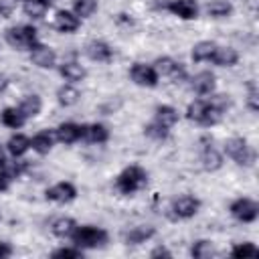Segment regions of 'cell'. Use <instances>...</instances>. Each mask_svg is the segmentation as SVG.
<instances>
[{
	"mask_svg": "<svg viewBox=\"0 0 259 259\" xmlns=\"http://www.w3.org/2000/svg\"><path fill=\"white\" fill-rule=\"evenodd\" d=\"M146 186H148V172H146V168H142L138 164L125 166L115 178V190L123 196H132V194L144 190Z\"/></svg>",
	"mask_w": 259,
	"mask_h": 259,
	"instance_id": "6da1fadb",
	"label": "cell"
},
{
	"mask_svg": "<svg viewBox=\"0 0 259 259\" xmlns=\"http://www.w3.org/2000/svg\"><path fill=\"white\" fill-rule=\"evenodd\" d=\"M221 117H223V111L210 99H194L186 107V119H190L202 127L217 125L221 121Z\"/></svg>",
	"mask_w": 259,
	"mask_h": 259,
	"instance_id": "7a4b0ae2",
	"label": "cell"
},
{
	"mask_svg": "<svg viewBox=\"0 0 259 259\" xmlns=\"http://www.w3.org/2000/svg\"><path fill=\"white\" fill-rule=\"evenodd\" d=\"M71 241L75 247L87 251V249H101L107 245L109 241V235L105 229L101 227H95V225H77V229L73 231L71 235Z\"/></svg>",
	"mask_w": 259,
	"mask_h": 259,
	"instance_id": "3957f363",
	"label": "cell"
},
{
	"mask_svg": "<svg viewBox=\"0 0 259 259\" xmlns=\"http://www.w3.org/2000/svg\"><path fill=\"white\" fill-rule=\"evenodd\" d=\"M4 40L16 51H30L38 42V36L32 24H16L4 30Z\"/></svg>",
	"mask_w": 259,
	"mask_h": 259,
	"instance_id": "277c9868",
	"label": "cell"
},
{
	"mask_svg": "<svg viewBox=\"0 0 259 259\" xmlns=\"http://www.w3.org/2000/svg\"><path fill=\"white\" fill-rule=\"evenodd\" d=\"M225 154L237 164V166H245V168H251L257 160V152L249 146V142L245 138H229L225 142Z\"/></svg>",
	"mask_w": 259,
	"mask_h": 259,
	"instance_id": "5b68a950",
	"label": "cell"
},
{
	"mask_svg": "<svg viewBox=\"0 0 259 259\" xmlns=\"http://www.w3.org/2000/svg\"><path fill=\"white\" fill-rule=\"evenodd\" d=\"M200 198L194 196V194H180L178 198H174L170 202V212H172V219H178V221H188L192 219L198 210H200Z\"/></svg>",
	"mask_w": 259,
	"mask_h": 259,
	"instance_id": "8992f818",
	"label": "cell"
},
{
	"mask_svg": "<svg viewBox=\"0 0 259 259\" xmlns=\"http://www.w3.org/2000/svg\"><path fill=\"white\" fill-rule=\"evenodd\" d=\"M229 212L239 223H253L259 217V204H257V200H253L249 196H241L231 202Z\"/></svg>",
	"mask_w": 259,
	"mask_h": 259,
	"instance_id": "52a82bcc",
	"label": "cell"
},
{
	"mask_svg": "<svg viewBox=\"0 0 259 259\" xmlns=\"http://www.w3.org/2000/svg\"><path fill=\"white\" fill-rule=\"evenodd\" d=\"M152 67L156 69L158 77H168V79L174 81V83L184 81V79L188 77L184 65H182L180 61L172 59V57H158V59L152 63Z\"/></svg>",
	"mask_w": 259,
	"mask_h": 259,
	"instance_id": "ba28073f",
	"label": "cell"
},
{
	"mask_svg": "<svg viewBox=\"0 0 259 259\" xmlns=\"http://www.w3.org/2000/svg\"><path fill=\"white\" fill-rule=\"evenodd\" d=\"M130 79H132L136 85H140V87H150V89L156 87L158 81H160L156 69H154L152 65H148V63H134V65L130 67Z\"/></svg>",
	"mask_w": 259,
	"mask_h": 259,
	"instance_id": "9c48e42d",
	"label": "cell"
},
{
	"mask_svg": "<svg viewBox=\"0 0 259 259\" xmlns=\"http://www.w3.org/2000/svg\"><path fill=\"white\" fill-rule=\"evenodd\" d=\"M45 198L51 202H57V204H69L77 198V188H75V184L63 180V182H57L51 188H47Z\"/></svg>",
	"mask_w": 259,
	"mask_h": 259,
	"instance_id": "30bf717a",
	"label": "cell"
},
{
	"mask_svg": "<svg viewBox=\"0 0 259 259\" xmlns=\"http://www.w3.org/2000/svg\"><path fill=\"white\" fill-rule=\"evenodd\" d=\"M162 8L182 20H194L198 18V12H200L196 0H168Z\"/></svg>",
	"mask_w": 259,
	"mask_h": 259,
	"instance_id": "8fae6325",
	"label": "cell"
},
{
	"mask_svg": "<svg viewBox=\"0 0 259 259\" xmlns=\"http://www.w3.org/2000/svg\"><path fill=\"white\" fill-rule=\"evenodd\" d=\"M83 132H85V123L65 121V123H59L55 127V140L65 144V146H71V144L83 140Z\"/></svg>",
	"mask_w": 259,
	"mask_h": 259,
	"instance_id": "7c38bea8",
	"label": "cell"
},
{
	"mask_svg": "<svg viewBox=\"0 0 259 259\" xmlns=\"http://www.w3.org/2000/svg\"><path fill=\"white\" fill-rule=\"evenodd\" d=\"M28 53H30L32 65H36L40 69H53L57 65V53L51 47L42 45V42H36Z\"/></svg>",
	"mask_w": 259,
	"mask_h": 259,
	"instance_id": "4fadbf2b",
	"label": "cell"
},
{
	"mask_svg": "<svg viewBox=\"0 0 259 259\" xmlns=\"http://www.w3.org/2000/svg\"><path fill=\"white\" fill-rule=\"evenodd\" d=\"M85 55L95 63H109L113 59V49L105 40L95 38V40H89L85 45Z\"/></svg>",
	"mask_w": 259,
	"mask_h": 259,
	"instance_id": "5bb4252c",
	"label": "cell"
},
{
	"mask_svg": "<svg viewBox=\"0 0 259 259\" xmlns=\"http://www.w3.org/2000/svg\"><path fill=\"white\" fill-rule=\"evenodd\" d=\"M154 235H156V229L152 225H138V227H132V229L123 231L121 241L125 245H142V243L150 241Z\"/></svg>",
	"mask_w": 259,
	"mask_h": 259,
	"instance_id": "9a60e30c",
	"label": "cell"
},
{
	"mask_svg": "<svg viewBox=\"0 0 259 259\" xmlns=\"http://www.w3.org/2000/svg\"><path fill=\"white\" fill-rule=\"evenodd\" d=\"M190 87L196 95H210L217 89V77L210 71H200L190 79Z\"/></svg>",
	"mask_w": 259,
	"mask_h": 259,
	"instance_id": "2e32d148",
	"label": "cell"
},
{
	"mask_svg": "<svg viewBox=\"0 0 259 259\" xmlns=\"http://www.w3.org/2000/svg\"><path fill=\"white\" fill-rule=\"evenodd\" d=\"M55 28L59 32H65V34H71L75 30H79L81 26V18L73 12V10H57L55 14Z\"/></svg>",
	"mask_w": 259,
	"mask_h": 259,
	"instance_id": "e0dca14e",
	"label": "cell"
},
{
	"mask_svg": "<svg viewBox=\"0 0 259 259\" xmlns=\"http://www.w3.org/2000/svg\"><path fill=\"white\" fill-rule=\"evenodd\" d=\"M210 63H214L217 67H235L239 63V53L233 47H214L212 55H210Z\"/></svg>",
	"mask_w": 259,
	"mask_h": 259,
	"instance_id": "ac0fdd59",
	"label": "cell"
},
{
	"mask_svg": "<svg viewBox=\"0 0 259 259\" xmlns=\"http://www.w3.org/2000/svg\"><path fill=\"white\" fill-rule=\"evenodd\" d=\"M200 164L206 172H217L223 166V154L214 146L204 144L202 150H200Z\"/></svg>",
	"mask_w": 259,
	"mask_h": 259,
	"instance_id": "d6986e66",
	"label": "cell"
},
{
	"mask_svg": "<svg viewBox=\"0 0 259 259\" xmlns=\"http://www.w3.org/2000/svg\"><path fill=\"white\" fill-rule=\"evenodd\" d=\"M178 119H180L178 109L172 107V105H168V103H162V105H158L154 109V121L160 123V125H164V127H168V130H172L178 123Z\"/></svg>",
	"mask_w": 259,
	"mask_h": 259,
	"instance_id": "ffe728a7",
	"label": "cell"
},
{
	"mask_svg": "<svg viewBox=\"0 0 259 259\" xmlns=\"http://www.w3.org/2000/svg\"><path fill=\"white\" fill-rule=\"evenodd\" d=\"M59 73L69 83H79L87 77V69L77 61H65L63 65H59Z\"/></svg>",
	"mask_w": 259,
	"mask_h": 259,
	"instance_id": "44dd1931",
	"label": "cell"
},
{
	"mask_svg": "<svg viewBox=\"0 0 259 259\" xmlns=\"http://www.w3.org/2000/svg\"><path fill=\"white\" fill-rule=\"evenodd\" d=\"M30 150V138L24 134H12L6 142V152L12 158H22Z\"/></svg>",
	"mask_w": 259,
	"mask_h": 259,
	"instance_id": "7402d4cb",
	"label": "cell"
},
{
	"mask_svg": "<svg viewBox=\"0 0 259 259\" xmlns=\"http://www.w3.org/2000/svg\"><path fill=\"white\" fill-rule=\"evenodd\" d=\"M53 146H55V134L49 132V130H42V132H38L30 138V148L40 156L49 154L53 150Z\"/></svg>",
	"mask_w": 259,
	"mask_h": 259,
	"instance_id": "603a6c76",
	"label": "cell"
},
{
	"mask_svg": "<svg viewBox=\"0 0 259 259\" xmlns=\"http://www.w3.org/2000/svg\"><path fill=\"white\" fill-rule=\"evenodd\" d=\"M75 229H77V221L71 217H57L51 223V233L59 239H71Z\"/></svg>",
	"mask_w": 259,
	"mask_h": 259,
	"instance_id": "cb8c5ba5",
	"label": "cell"
},
{
	"mask_svg": "<svg viewBox=\"0 0 259 259\" xmlns=\"http://www.w3.org/2000/svg\"><path fill=\"white\" fill-rule=\"evenodd\" d=\"M79 99H81V91L73 83H65L57 89V101L63 107H73L79 103Z\"/></svg>",
	"mask_w": 259,
	"mask_h": 259,
	"instance_id": "d4e9b609",
	"label": "cell"
},
{
	"mask_svg": "<svg viewBox=\"0 0 259 259\" xmlns=\"http://www.w3.org/2000/svg\"><path fill=\"white\" fill-rule=\"evenodd\" d=\"M18 109L22 111V115H24L26 119L36 117V115L42 111V99H40V95H36V93H28V95H24L22 101L18 103Z\"/></svg>",
	"mask_w": 259,
	"mask_h": 259,
	"instance_id": "484cf974",
	"label": "cell"
},
{
	"mask_svg": "<svg viewBox=\"0 0 259 259\" xmlns=\"http://www.w3.org/2000/svg\"><path fill=\"white\" fill-rule=\"evenodd\" d=\"M0 121H2V125L10 127V130H20L28 119L22 115V111L16 105V107H4L0 111Z\"/></svg>",
	"mask_w": 259,
	"mask_h": 259,
	"instance_id": "4316f807",
	"label": "cell"
},
{
	"mask_svg": "<svg viewBox=\"0 0 259 259\" xmlns=\"http://www.w3.org/2000/svg\"><path fill=\"white\" fill-rule=\"evenodd\" d=\"M83 140L89 144H105L109 140V130L103 123H85Z\"/></svg>",
	"mask_w": 259,
	"mask_h": 259,
	"instance_id": "83f0119b",
	"label": "cell"
},
{
	"mask_svg": "<svg viewBox=\"0 0 259 259\" xmlns=\"http://www.w3.org/2000/svg\"><path fill=\"white\" fill-rule=\"evenodd\" d=\"M204 10L212 18H229L233 14V4L227 0H208Z\"/></svg>",
	"mask_w": 259,
	"mask_h": 259,
	"instance_id": "f1b7e54d",
	"label": "cell"
},
{
	"mask_svg": "<svg viewBox=\"0 0 259 259\" xmlns=\"http://www.w3.org/2000/svg\"><path fill=\"white\" fill-rule=\"evenodd\" d=\"M214 47H217V42H212V40H200V42H196V45L192 47V51H190L192 61H194V63L210 61V55H212Z\"/></svg>",
	"mask_w": 259,
	"mask_h": 259,
	"instance_id": "f546056e",
	"label": "cell"
},
{
	"mask_svg": "<svg viewBox=\"0 0 259 259\" xmlns=\"http://www.w3.org/2000/svg\"><path fill=\"white\" fill-rule=\"evenodd\" d=\"M190 255H192L194 259H208V257H212V255H214V245H212V241H208V239H198V241H194L192 247H190Z\"/></svg>",
	"mask_w": 259,
	"mask_h": 259,
	"instance_id": "4dcf8cb0",
	"label": "cell"
},
{
	"mask_svg": "<svg viewBox=\"0 0 259 259\" xmlns=\"http://www.w3.org/2000/svg\"><path fill=\"white\" fill-rule=\"evenodd\" d=\"M229 255L235 257V259H247V257H257V255H259V249H257L255 243L245 241V243H237V245L231 249Z\"/></svg>",
	"mask_w": 259,
	"mask_h": 259,
	"instance_id": "1f68e13d",
	"label": "cell"
},
{
	"mask_svg": "<svg viewBox=\"0 0 259 259\" xmlns=\"http://www.w3.org/2000/svg\"><path fill=\"white\" fill-rule=\"evenodd\" d=\"M144 136H148L150 140H158V142H162V140H168L170 130L164 127V125H160V123H156V121L152 119L150 123L144 125Z\"/></svg>",
	"mask_w": 259,
	"mask_h": 259,
	"instance_id": "d6a6232c",
	"label": "cell"
},
{
	"mask_svg": "<svg viewBox=\"0 0 259 259\" xmlns=\"http://www.w3.org/2000/svg\"><path fill=\"white\" fill-rule=\"evenodd\" d=\"M97 10V0H73V12L79 18H89Z\"/></svg>",
	"mask_w": 259,
	"mask_h": 259,
	"instance_id": "836d02e7",
	"label": "cell"
},
{
	"mask_svg": "<svg viewBox=\"0 0 259 259\" xmlns=\"http://www.w3.org/2000/svg\"><path fill=\"white\" fill-rule=\"evenodd\" d=\"M22 10L30 18H42L45 12L49 10V6L42 4V2H38V0H26V2H22Z\"/></svg>",
	"mask_w": 259,
	"mask_h": 259,
	"instance_id": "e575fe53",
	"label": "cell"
},
{
	"mask_svg": "<svg viewBox=\"0 0 259 259\" xmlns=\"http://www.w3.org/2000/svg\"><path fill=\"white\" fill-rule=\"evenodd\" d=\"M53 259H83V249L71 245V247H59L51 253Z\"/></svg>",
	"mask_w": 259,
	"mask_h": 259,
	"instance_id": "d590c367",
	"label": "cell"
},
{
	"mask_svg": "<svg viewBox=\"0 0 259 259\" xmlns=\"http://www.w3.org/2000/svg\"><path fill=\"white\" fill-rule=\"evenodd\" d=\"M247 89H249V93H247V107L255 113V111H259V93H257L255 81H249L247 83Z\"/></svg>",
	"mask_w": 259,
	"mask_h": 259,
	"instance_id": "8d00e7d4",
	"label": "cell"
},
{
	"mask_svg": "<svg viewBox=\"0 0 259 259\" xmlns=\"http://www.w3.org/2000/svg\"><path fill=\"white\" fill-rule=\"evenodd\" d=\"M12 176L4 170V168H0V192H6L8 188H10V184H12Z\"/></svg>",
	"mask_w": 259,
	"mask_h": 259,
	"instance_id": "74e56055",
	"label": "cell"
},
{
	"mask_svg": "<svg viewBox=\"0 0 259 259\" xmlns=\"http://www.w3.org/2000/svg\"><path fill=\"white\" fill-rule=\"evenodd\" d=\"M14 10V4L10 0H0V18H8Z\"/></svg>",
	"mask_w": 259,
	"mask_h": 259,
	"instance_id": "f35d334b",
	"label": "cell"
},
{
	"mask_svg": "<svg viewBox=\"0 0 259 259\" xmlns=\"http://www.w3.org/2000/svg\"><path fill=\"white\" fill-rule=\"evenodd\" d=\"M150 257H154V259H156V257H168V259H170L172 253H170V249H166L164 245H160V247H156V249L150 251Z\"/></svg>",
	"mask_w": 259,
	"mask_h": 259,
	"instance_id": "ab89813d",
	"label": "cell"
},
{
	"mask_svg": "<svg viewBox=\"0 0 259 259\" xmlns=\"http://www.w3.org/2000/svg\"><path fill=\"white\" fill-rule=\"evenodd\" d=\"M12 253H14L12 245H10V243H6V241H0V259H6V257H10Z\"/></svg>",
	"mask_w": 259,
	"mask_h": 259,
	"instance_id": "60d3db41",
	"label": "cell"
},
{
	"mask_svg": "<svg viewBox=\"0 0 259 259\" xmlns=\"http://www.w3.org/2000/svg\"><path fill=\"white\" fill-rule=\"evenodd\" d=\"M8 85H10V79H8V75L0 71V93H4V91L8 89Z\"/></svg>",
	"mask_w": 259,
	"mask_h": 259,
	"instance_id": "b9f144b4",
	"label": "cell"
},
{
	"mask_svg": "<svg viewBox=\"0 0 259 259\" xmlns=\"http://www.w3.org/2000/svg\"><path fill=\"white\" fill-rule=\"evenodd\" d=\"M6 164V148L0 144V168Z\"/></svg>",
	"mask_w": 259,
	"mask_h": 259,
	"instance_id": "7bdbcfd3",
	"label": "cell"
},
{
	"mask_svg": "<svg viewBox=\"0 0 259 259\" xmlns=\"http://www.w3.org/2000/svg\"><path fill=\"white\" fill-rule=\"evenodd\" d=\"M18 2H26V0H18Z\"/></svg>",
	"mask_w": 259,
	"mask_h": 259,
	"instance_id": "ee69618b",
	"label": "cell"
}]
</instances>
